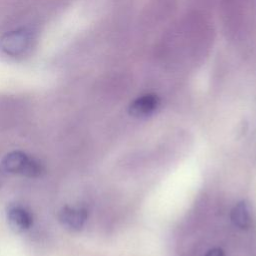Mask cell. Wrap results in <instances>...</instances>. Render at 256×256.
Segmentation results:
<instances>
[{"instance_id": "5", "label": "cell", "mask_w": 256, "mask_h": 256, "mask_svg": "<svg viewBox=\"0 0 256 256\" xmlns=\"http://www.w3.org/2000/svg\"><path fill=\"white\" fill-rule=\"evenodd\" d=\"M7 219L10 227L16 232L28 230L32 225L31 214L20 205H11L7 209Z\"/></svg>"}, {"instance_id": "3", "label": "cell", "mask_w": 256, "mask_h": 256, "mask_svg": "<svg viewBox=\"0 0 256 256\" xmlns=\"http://www.w3.org/2000/svg\"><path fill=\"white\" fill-rule=\"evenodd\" d=\"M87 219V211L81 207L65 206L60 210L59 221L68 230L79 231Z\"/></svg>"}, {"instance_id": "4", "label": "cell", "mask_w": 256, "mask_h": 256, "mask_svg": "<svg viewBox=\"0 0 256 256\" xmlns=\"http://www.w3.org/2000/svg\"><path fill=\"white\" fill-rule=\"evenodd\" d=\"M160 100L157 95L146 94L138 97L129 105V114L136 118H143L151 115L158 108Z\"/></svg>"}, {"instance_id": "8", "label": "cell", "mask_w": 256, "mask_h": 256, "mask_svg": "<svg viewBox=\"0 0 256 256\" xmlns=\"http://www.w3.org/2000/svg\"><path fill=\"white\" fill-rule=\"evenodd\" d=\"M0 186H1V181H0Z\"/></svg>"}, {"instance_id": "7", "label": "cell", "mask_w": 256, "mask_h": 256, "mask_svg": "<svg viewBox=\"0 0 256 256\" xmlns=\"http://www.w3.org/2000/svg\"><path fill=\"white\" fill-rule=\"evenodd\" d=\"M205 256H225V253L220 248H212L206 253Z\"/></svg>"}, {"instance_id": "1", "label": "cell", "mask_w": 256, "mask_h": 256, "mask_svg": "<svg viewBox=\"0 0 256 256\" xmlns=\"http://www.w3.org/2000/svg\"><path fill=\"white\" fill-rule=\"evenodd\" d=\"M3 171L10 174H20L27 177H39L43 173L42 164L22 151L8 153L1 162Z\"/></svg>"}, {"instance_id": "2", "label": "cell", "mask_w": 256, "mask_h": 256, "mask_svg": "<svg viewBox=\"0 0 256 256\" xmlns=\"http://www.w3.org/2000/svg\"><path fill=\"white\" fill-rule=\"evenodd\" d=\"M30 35L25 30H17L6 34L0 43L1 49L10 56L22 55L30 45Z\"/></svg>"}, {"instance_id": "6", "label": "cell", "mask_w": 256, "mask_h": 256, "mask_svg": "<svg viewBox=\"0 0 256 256\" xmlns=\"http://www.w3.org/2000/svg\"><path fill=\"white\" fill-rule=\"evenodd\" d=\"M231 220L235 226L246 229L251 224V213L249 204L246 201L238 202L231 211Z\"/></svg>"}]
</instances>
